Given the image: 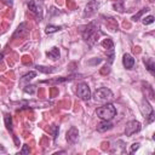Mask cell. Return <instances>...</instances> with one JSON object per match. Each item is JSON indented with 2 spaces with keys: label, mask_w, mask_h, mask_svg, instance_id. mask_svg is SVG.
Masks as SVG:
<instances>
[{
  "label": "cell",
  "mask_w": 155,
  "mask_h": 155,
  "mask_svg": "<svg viewBox=\"0 0 155 155\" xmlns=\"http://www.w3.org/2000/svg\"><path fill=\"white\" fill-rule=\"evenodd\" d=\"M5 125H6V128L8 131L12 130V120H11V115L10 114H6L5 115Z\"/></svg>",
  "instance_id": "5bb4252c"
},
{
  "label": "cell",
  "mask_w": 155,
  "mask_h": 155,
  "mask_svg": "<svg viewBox=\"0 0 155 155\" xmlns=\"http://www.w3.org/2000/svg\"><path fill=\"white\" fill-rule=\"evenodd\" d=\"M147 11H149V8H148V7H145V8L140 10V11H139V12H138L136 16H133V21H137V19H138V18H139V17H140V16H142L144 12H147Z\"/></svg>",
  "instance_id": "d6986e66"
},
{
  "label": "cell",
  "mask_w": 155,
  "mask_h": 155,
  "mask_svg": "<svg viewBox=\"0 0 155 155\" xmlns=\"http://www.w3.org/2000/svg\"><path fill=\"white\" fill-rule=\"evenodd\" d=\"M154 22V17L153 16H148V17H144L143 18V23L147 25V24H151Z\"/></svg>",
  "instance_id": "ac0fdd59"
},
{
  "label": "cell",
  "mask_w": 155,
  "mask_h": 155,
  "mask_svg": "<svg viewBox=\"0 0 155 155\" xmlns=\"http://www.w3.org/2000/svg\"><path fill=\"white\" fill-rule=\"evenodd\" d=\"M35 91H36V86H34V85H28V86L24 87V92H25V93L33 94Z\"/></svg>",
  "instance_id": "e0dca14e"
},
{
  "label": "cell",
  "mask_w": 155,
  "mask_h": 155,
  "mask_svg": "<svg viewBox=\"0 0 155 155\" xmlns=\"http://www.w3.org/2000/svg\"><path fill=\"white\" fill-rule=\"evenodd\" d=\"M113 99V92L107 87H101L94 92V101L99 103H107Z\"/></svg>",
  "instance_id": "7a4b0ae2"
},
{
  "label": "cell",
  "mask_w": 155,
  "mask_h": 155,
  "mask_svg": "<svg viewBox=\"0 0 155 155\" xmlns=\"http://www.w3.org/2000/svg\"><path fill=\"white\" fill-rule=\"evenodd\" d=\"M78 134H79L78 128L73 126V127L67 132V140H68L70 144H74V143L78 140Z\"/></svg>",
  "instance_id": "8992f818"
},
{
  "label": "cell",
  "mask_w": 155,
  "mask_h": 155,
  "mask_svg": "<svg viewBox=\"0 0 155 155\" xmlns=\"http://www.w3.org/2000/svg\"><path fill=\"white\" fill-rule=\"evenodd\" d=\"M98 8V2L97 1H90L88 4H87V6H86V8H85V12H84V17H88V16H91V15H93L94 13V11Z\"/></svg>",
  "instance_id": "52a82bcc"
},
{
  "label": "cell",
  "mask_w": 155,
  "mask_h": 155,
  "mask_svg": "<svg viewBox=\"0 0 155 155\" xmlns=\"http://www.w3.org/2000/svg\"><path fill=\"white\" fill-rule=\"evenodd\" d=\"M140 108H142V113H143L144 117L148 120V122H151V121L154 120V109H153V107L149 104V102H148L147 98L143 99Z\"/></svg>",
  "instance_id": "277c9868"
},
{
  "label": "cell",
  "mask_w": 155,
  "mask_h": 155,
  "mask_svg": "<svg viewBox=\"0 0 155 155\" xmlns=\"http://www.w3.org/2000/svg\"><path fill=\"white\" fill-rule=\"evenodd\" d=\"M22 154H28L29 153V149H28V145H24V148H23V150L21 151Z\"/></svg>",
  "instance_id": "44dd1931"
},
{
  "label": "cell",
  "mask_w": 155,
  "mask_h": 155,
  "mask_svg": "<svg viewBox=\"0 0 155 155\" xmlns=\"http://www.w3.org/2000/svg\"><path fill=\"white\" fill-rule=\"evenodd\" d=\"M96 115L102 120H111L116 115V108L113 104L107 103L96 109Z\"/></svg>",
  "instance_id": "6da1fadb"
},
{
  "label": "cell",
  "mask_w": 155,
  "mask_h": 155,
  "mask_svg": "<svg viewBox=\"0 0 155 155\" xmlns=\"http://www.w3.org/2000/svg\"><path fill=\"white\" fill-rule=\"evenodd\" d=\"M59 29H61V27H58V25H47L46 27V33L47 34H52V33L58 31Z\"/></svg>",
  "instance_id": "9a60e30c"
},
{
  "label": "cell",
  "mask_w": 155,
  "mask_h": 155,
  "mask_svg": "<svg viewBox=\"0 0 155 155\" xmlns=\"http://www.w3.org/2000/svg\"><path fill=\"white\" fill-rule=\"evenodd\" d=\"M140 128H142V126H140V122L139 121H137V120L128 121L126 124V127H125V134L128 136V137H131L136 132H139Z\"/></svg>",
  "instance_id": "5b68a950"
},
{
  "label": "cell",
  "mask_w": 155,
  "mask_h": 155,
  "mask_svg": "<svg viewBox=\"0 0 155 155\" xmlns=\"http://www.w3.org/2000/svg\"><path fill=\"white\" fill-rule=\"evenodd\" d=\"M111 127H113V124L110 122V120H103V122L97 125V131L98 132H105V131L110 130Z\"/></svg>",
  "instance_id": "9c48e42d"
},
{
  "label": "cell",
  "mask_w": 155,
  "mask_h": 155,
  "mask_svg": "<svg viewBox=\"0 0 155 155\" xmlns=\"http://www.w3.org/2000/svg\"><path fill=\"white\" fill-rule=\"evenodd\" d=\"M28 7H29V10H30L33 13H35V15H39V13H40V8L36 6L35 0H30V1L28 2Z\"/></svg>",
  "instance_id": "7c38bea8"
},
{
  "label": "cell",
  "mask_w": 155,
  "mask_h": 155,
  "mask_svg": "<svg viewBox=\"0 0 155 155\" xmlns=\"http://www.w3.org/2000/svg\"><path fill=\"white\" fill-rule=\"evenodd\" d=\"M139 148V144L138 143H134V144H132V147H131V149H130V154H133L137 149Z\"/></svg>",
  "instance_id": "ffe728a7"
},
{
  "label": "cell",
  "mask_w": 155,
  "mask_h": 155,
  "mask_svg": "<svg viewBox=\"0 0 155 155\" xmlns=\"http://www.w3.org/2000/svg\"><path fill=\"white\" fill-rule=\"evenodd\" d=\"M122 64L126 69H132L134 65V58L130 53H125L124 58H122Z\"/></svg>",
  "instance_id": "ba28073f"
},
{
  "label": "cell",
  "mask_w": 155,
  "mask_h": 155,
  "mask_svg": "<svg viewBox=\"0 0 155 155\" xmlns=\"http://www.w3.org/2000/svg\"><path fill=\"white\" fill-rule=\"evenodd\" d=\"M76 94H78L79 98H81L84 101H88L91 98V91H90L88 85L85 84V82L78 84V86H76Z\"/></svg>",
  "instance_id": "3957f363"
},
{
  "label": "cell",
  "mask_w": 155,
  "mask_h": 155,
  "mask_svg": "<svg viewBox=\"0 0 155 155\" xmlns=\"http://www.w3.org/2000/svg\"><path fill=\"white\" fill-rule=\"evenodd\" d=\"M102 45H103L104 47H107L108 50H110V51H113V48H114V44H113V41H111L110 39H105V40L102 42Z\"/></svg>",
  "instance_id": "2e32d148"
},
{
  "label": "cell",
  "mask_w": 155,
  "mask_h": 155,
  "mask_svg": "<svg viewBox=\"0 0 155 155\" xmlns=\"http://www.w3.org/2000/svg\"><path fill=\"white\" fill-rule=\"evenodd\" d=\"M47 57H50L51 59L56 61V59L59 57V51H58V48H57V47H53L51 51H48V52H47Z\"/></svg>",
  "instance_id": "4fadbf2b"
},
{
  "label": "cell",
  "mask_w": 155,
  "mask_h": 155,
  "mask_svg": "<svg viewBox=\"0 0 155 155\" xmlns=\"http://www.w3.org/2000/svg\"><path fill=\"white\" fill-rule=\"evenodd\" d=\"M144 63H145L147 69L150 71V74L154 75V73H155V63H154V59L153 58H145L144 59Z\"/></svg>",
  "instance_id": "30bf717a"
},
{
  "label": "cell",
  "mask_w": 155,
  "mask_h": 155,
  "mask_svg": "<svg viewBox=\"0 0 155 155\" xmlns=\"http://www.w3.org/2000/svg\"><path fill=\"white\" fill-rule=\"evenodd\" d=\"M1 1H2V2H5V4H6V5H8V6H12V4H13V2H12V0H1Z\"/></svg>",
  "instance_id": "7402d4cb"
},
{
  "label": "cell",
  "mask_w": 155,
  "mask_h": 155,
  "mask_svg": "<svg viewBox=\"0 0 155 155\" xmlns=\"http://www.w3.org/2000/svg\"><path fill=\"white\" fill-rule=\"evenodd\" d=\"M35 76H36V73H35V71H29V73H27L25 75L22 76L21 84H24V82H27V81H30V80H33Z\"/></svg>",
  "instance_id": "8fae6325"
}]
</instances>
